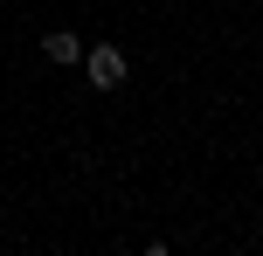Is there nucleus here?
<instances>
[{
	"mask_svg": "<svg viewBox=\"0 0 263 256\" xmlns=\"http://www.w3.org/2000/svg\"><path fill=\"white\" fill-rule=\"evenodd\" d=\"M83 76H90L97 90H118V83L132 76V63H125L118 42H97V49H83Z\"/></svg>",
	"mask_w": 263,
	"mask_h": 256,
	"instance_id": "obj_1",
	"label": "nucleus"
},
{
	"mask_svg": "<svg viewBox=\"0 0 263 256\" xmlns=\"http://www.w3.org/2000/svg\"><path fill=\"white\" fill-rule=\"evenodd\" d=\"M42 55H49L55 69L83 63V35H77V28H49V35H42Z\"/></svg>",
	"mask_w": 263,
	"mask_h": 256,
	"instance_id": "obj_2",
	"label": "nucleus"
},
{
	"mask_svg": "<svg viewBox=\"0 0 263 256\" xmlns=\"http://www.w3.org/2000/svg\"><path fill=\"white\" fill-rule=\"evenodd\" d=\"M139 256H173V249H166V243H145V249H139Z\"/></svg>",
	"mask_w": 263,
	"mask_h": 256,
	"instance_id": "obj_3",
	"label": "nucleus"
}]
</instances>
